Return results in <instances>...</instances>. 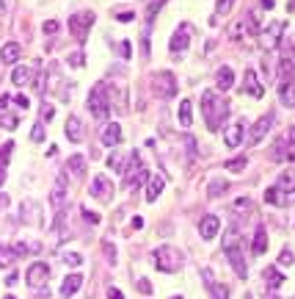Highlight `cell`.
I'll return each instance as SVG.
<instances>
[{
	"label": "cell",
	"mask_w": 295,
	"mask_h": 299,
	"mask_svg": "<svg viewBox=\"0 0 295 299\" xmlns=\"http://www.w3.org/2000/svg\"><path fill=\"white\" fill-rule=\"evenodd\" d=\"M284 191H281L279 186H271V188H265V202H271V205H284L287 202V197H281Z\"/></svg>",
	"instance_id": "obj_26"
},
{
	"label": "cell",
	"mask_w": 295,
	"mask_h": 299,
	"mask_svg": "<svg viewBox=\"0 0 295 299\" xmlns=\"http://www.w3.org/2000/svg\"><path fill=\"white\" fill-rule=\"evenodd\" d=\"M226 188H229V183L218 178V180H212L210 186H207V197H221V194L226 191Z\"/></svg>",
	"instance_id": "obj_31"
},
{
	"label": "cell",
	"mask_w": 295,
	"mask_h": 299,
	"mask_svg": "<svg viewBox=\"0 0 295 299\" xmlns=\"http://www.w3.org/2000/svg\"><path fill=\"white\" fill-rule=\"evenodd\" d=\"M141 47H143V56H149V25L143 31V39H141Z\"/></svg>",
	"instance_id": "obj_51"
},
{
	"label": "cell",
	"mask_w": 295,
	"mask_h": 299,
	"mask_svg": "<svg viewBox=\"0 0 295 299\" xmlns=\"http://www.w3.org/2000/svg\"><path fill=\"white\" fill-rule=\"evenodd\" d=\"M50 202H53V208H64V202H66V175H58V180H56V186H53V191H50Z\"/></svg>",
	"instance_id": "obj_14"
},
{
	"label": "cell",
	"mask_w": 295,
	"mask_h": 299,
	"mask_svg": "<svg viewBox=\"0 0 295 299\" xmlns=\"http://www.w3.org/2000/svg\"><path fill=\"white\" fill-rule=\"evenodd\" d=\"M66 61H69L72 67H83V53H72V56L66 58Z\"/></svg>",
	"instance_id": "obj_49"
},
{
	"label": "cell",
	"mask_w": 295,
	"mask_h": 299,
	"mask_svg": "<svg viewBox=\"0 0 295 299\" xmlns=\"http://www.w3.org/2000/svg\"><path fill=\"white\" fill-rule=\"evenodd\" d=\"M28 80H31V70H28V67H17V70L11 72V83H14V86H25Z\"/></svg>",
	"instance_id": "obj_29"
},
{
	"label": "cell",
	"mask_w": 295,
	"mask_h": 299,
	"mask_svg": "<svg viewBox=\"0 0 295 299\" xmlns=\"http://www.w3.org/2000/svg\"><path fill=\"white\" fill-rule=\"evenodd\" d=\"M14 249H9V247H0V269H3V266H9V263L11 261H14Z\"/></svg>",
	"instance_id": "obj_38"
},
{
	"label": "cell",
	"mask_w": 295,
	"mask_h": 299,
	"mask_svg": "<svg viewBox=\"0 0 295 299\" xmlns=\"http://www.w3.org/2000/svg\"><path fill=\"white\" fill-rule=\"evenodd\" d=\"M102 249H105V255H108V263H116V249L111 247V244L105 241V244H102Z\"/></svg>",
	"instance_id": "obj_46"
},
{
	"label": "cell",
	"mask_w": 295,
	"mask_h": 299,
	"mask_svg": "<svg viewBox=\"0 0 295 299\" xmlns=\"http://www.w3.org/2000/svg\"><path fill=\"white\" fill-rule=\"evenodd\" d=\"M232 6H235V0H215V19L229 14V9H232Z\"/></svg>",
	"instance_id": "obj_34"
},
{
	"label": "cell",
	"mask_w": 295,
	"mask_h": 299,
	"mask_svg": "<svg viewBox=\"0 0 295 299\" xmlns=\"http://www.w3.org/2000/svg\"><path fill=\"white\" fill-rule=\"evenodd\" d=\"M53 117H56V108H50V105H44V108H42V119H47V122H50Z\"/></svg>",
	"instance_id": "obj_53"
},
{
	"label": "cell",
	"mask_w": 295,
	"mask_h": 299,
	"mask_svg": "<svg viewBox=\"0 0 295 299\" xmlns=\"http://www.w3.org/2000/svg\"><path fill=\"white\" fill-rule=\"evenodd\" d=\"M265 252H267V233L259 227L257 236H254V255H265Z\"/></svg>",
	"instance_id": "obj_27"
},
{
	"label": "cell",
	"mask_w": 295,
	"mask_h": 299,
	"mask_svg": "<svg viewBox=\"0 0 295 299\" xmlns=\"http://www.w3.org/2000/svg\"><path fill=\"white\" fill-rule=\"evenodd\" d=\"M3 11H6V3H3V0H0V14H3Z\"/></svg>",
	"instance_id": "obj_60"
},
{
	"label": "cell",
	"mask_w": 295,
	"mask_h": 299,
	"mask_svg": "<svg viewBox=\"0 0 295 299\" xmlns=\"http://www.w3.org/2000/svg\"><path fill=\"white\" fill-rule=\"evenodd\" d=\"M271 125H273V114H265V117H259L257 122H254V127H251V133H249V144H259V141L265 139V133L271 131Z\"/></svg>",
	"instance_id": "obj_8"
},
{
	"label": "cell",
	"mask_w": 295,
	"mask_h": 299,
	"mask_svg": "<svg viewBox=\"0 0 295 299\" xmlns=\"http://www.w3.org/2000/svg\"><path fill=\"white\" fill-rule=\"evenodd\" d=\"M163 3H166V0H152V3H149V9H146V25H152V19H155L157 11L163 9Z\"/></svg>",
	"instance_id": "obj_35"
},
{
	"label": "cell",
	"mask_w": 295,
	"mask_h": 299,
	"mask_svg": "<svg viewBox=\"0 0 295 299\" xmlns=\"http://www.w3.org/2000/svg\"><path fill=\"white\" fill-rule=\"evenodd\" d=\"M215 86L221 92H229L232 86H235V72H232V67H221V70L215 72Z\"/></svg>",
	"instance_id": "obj_20"
},
{
	"label": "cell",
	"mask_w": 295,
	"mask_h": 299,
	"mask_svg": "<svg viewBox=\"0 0 295 299\" xmlns=\"http://www.w3.org/2000/svg\"><path fill=\"white\" fill-rule=\"evenodd\" d=\"M121 141V125L119 122H108L105 127H102V144L105 147H116Z\"/></svg>",
	"instance_id": "obj_17"
},
{
	"label": "cell",
	"mask_w": 295,
	"mask_h": 299,
	"mask_svg": "<svg viewBox=\"0 0 295 299\" xmlns=\"http://www.w3.org/2000/svg\"><path fill=\"white\" fill-rule=\"evenodd\" d=\"M64 133H66V139H69V141H75V144L86 139L83 122H80L78 117H69V119H66V127H64Z\"/></svg>",
	"instance_id": "obj_18"
},
{
	"label": "cell",
	"mask_w": 295,
	"mask_h": 299,
	"mask_svg": "<svg viewBox=\"0 0 295 299\" xmlns=\"http://www.w3.org/2000/svg\"><path fill=\"white\" fill-rule=\"evenodd\" d=\"M80 285H83V277H80V274H69L64 280V285H61V296H66V299L75 296L80 291Z\"/></svg>",
	"instance_id": "obj_22"
},
{
	"label": "cell",
	"mask_w": 295,
	"mask_h": 299,
	"mask_svg": "<svg viewBox=\"0 0 295 299\" xmlns=\"http://www.w3.org/2000/svg\"><path fill=\"white\" fill-rule=\"evenodd\" d=\"M188 45H190V25H180L177 33L171 36L168 47H171V53H185L188 50Z\"/></svg>",
	"instance_id": "obj_9"
},
{
	"label": "cell",
	"mask_w": 295,
	"mask_h": 299,
	"mask_svg": "<svg viewBox=\"0 0 295 299\" xmlns=\"http://www.w3.org/2000/svg\"><path fill=\"white\" fill-rule=\"evenodd\" d=\"M202 111H204V119H207L210 131H218L221 122L229 117V103H226V100H218L215 92H204L202 94Z\"/></svg>",
	"instance_id": "obj_1"
},
{
	"label": "cell",
	"mask_w": 295,
	"mask_h": 299,
	"mask_svg": "<svg viewBox=\"0 0 295 299\" xmlns=\"http://www.w3.org/2000/svg\"><path fill=\"white\" fill-rule=\"evenodd\" d=\"M290 11H295V0H290Z\"/></svg>",
	"instance_id": "obj_61"
},
{
	"label": "cell",
	"mask_w": 295,
	"mask_h": 299,
	"mask_svg": "<svg viewBox=\"0 0 295 299\" xmlns=\"http://www.w3.org/2000/svg\"><path fill=\"white\" fill-rule=\"evenodd\" d=\"M88 111L97 119H105L111 114V100H108V89L105 83H97L91 92H88Z\"/></svg>",
	"instance_id": "obj_3"
},
{
	"label": "cell",
	"mask_w": 295,
	"mask_h": 299,
	"mask_svg": "<svg viewBox=\"0 0 295 299\" xmlns=\"http://www.w3.org/2000/svg\"><path fill=\"white\" fill-rule=\"evenodd\" d=\"M146 178H149V175H146V169H141V172H138V175H135V180H133V186H141V183H143V180H146Z\"/></svg>",
	"instance_id": "obj_54"
},
{
	"label": "cell",
	"mask_w": 295,
	"mask_h": 299,
	"mask_svg": "<svg viewBox=\"0 0 295 299\" xmlns=\"http://www.w3.org/2000/svg\"><path fill=\"white\" fill-rule=\"evenodd\" d=\"M284 28H287L284 23H271V25H267V31L262 33V47H265V50L279 47V39H281V33H284Z\"/></svg>",
	"instance_id": "obj_10"
},
{
	"label": "cell",
	"mask_w": 295,
	"mask_h": 299,
	"mask_svg": "<svg viewBox=\"0 0 295 299\" xmlns=\"http://www.w3.org/2000/svg\"><path fill=\"white\" fill-rule=\"evenodd\" d=\"M163 188H166V180H163V175H155V178H149V186H146V202H155L157 197L163 194Z\"/></svg>",
	"instance_id": "obj_21"
},
{
	"label": "cell",
	"mask_w": 295,
	"mask_h": 299,
	"mask_svg": "<svg viewBox=\"0 0 295 299\" xmlns=\"http://www.w3.org/2000/svg\"><path fill=\"white\" fill-rule=\"evenodd\" d=\"M31 139H33V141H44V125H42V122H39V125H33Z\"/></svg>",
	"instance_id": "obj_40"
},
{
	"label": "cell",
	"mask_w": 295,
	"mask_h": 299,
	"mask_svg": "<svg viewBox=\"0 0 295 299\" xmlns=\"http://www.w3.org/2000/svg\"><path fill=\"white\" fill-rule=\"evenodd\" d=\"M138 291H141V294H146V296H149V294H152V283H149L146 277H141V280H138Z\"/></svg>",
	"instance_id": "obj_43"
},
{
	"label": "cell",
	"mask_w": 295,
	"mask_h": 299,
	"mask_svg": "<svg viewBox=\"0 0 295 299\" xmlns=\"http://www.w3.org/2000/svg\"><path fill=\"white\" fill-rule=\"evenodd\" d=\"M226 258H229V263H232V269H235V274L240 277V280H245V277H249V266H245L243 255H240L237 244L232 241V239L226 241Z\"/></svg>",
	"instance_id": "obj_7"
},
{
	"label": "cell",
	"mask_w": 295,
	"mask_h": 299,
	"mask_svg": "<svg viewBox=\"0 0 295 299\" xmlns=\"http://www.w3.org/2000/svg\"><path fill=\"white\" fill-rule=\"evenodd\" d=\"M19 53H22V47H19L17 42H9V45H3V50H0V58H3V64H17Z\"/></svg>",
	"instance_id": "obj_23"
},
{
	"label": "cell",
	"mask_w": 295,
	"mask_h": 299,
	"mask_svg": "<svg viewBox=\"0 0 295 299\" xmlns=\"http://www.w3.org/2000/svg\"><path fill=\"white\" fill-rule=\"evenodd\" d=\"M66 169H72L75 175H83L86 172V158L83 155H72V158L66 161Z\"/></svg>",
	"instance_id": "obj_30"
},
{
	"label": "cell",
	"mask_w": 295,
	"mask_h": 299,
	"mask_svg": "<svg viewBox=\"0 0 295 299\" xmlns=\"http://www.w3.org/2000/svg\"><path fill=\"white\" fill-rule=\"evenodd\" d=\"M3 183H6V169L0 166V186H3Z\"/></svg>",
	"instance_id": "obj_58"
},
{
	"label": "cell",
	"mask_w": 295,
	"mask_h": 299,
	"mask_svg": "<svg viewBox=\"0 0 295 299\" xmlns=\"http://www.w3.org/2000/svg\"><path fill=\"white\" fill-rule=\"evenodd\" d=\"M292 75H295V67H292ZM292 80H295V78H292Z\"/></svg>",
	"instance_id": "obj_63"
},
{
	"label": "cell",
	"mask_w": 295,
	"mask_h": 299,
	"mask_svg": "<svg viewBox=\"0 0 295 299\" xmlns=\"http://www.w3.org/2000/svg\"><path fill=\"white\" fill-rule=\"evenodd\" d=\"M17 117H11L9 111H0V127H6V131H17Z\"/></svg>",
	"instance_id": "obj_33"
},
{
	"label": "cell",
	"mask_w": 295,
	"mask_h": 299,
	"mask_svg": "<svg viewBox=\"0 0 295 299\" xmlns=\"http://www.w3.org/2000/svg\"><path fill=\"white\" fill-rule=\"evenodd\" d=\"M290 158V153H287L284 150V141H276V144H273V150H271V161H287ZM292 161V158H290Z\"/></svg>",
	"instance_id": "obj_32"
},
{
	"label": "cell",
	"mask_w": 295,
	"mask_h": 299,
	"mask_svg": "<svg viewBox=\"0 0 295 299\" xmlns=\"http://www.w3.org/2000/svg\"><path fill=\"white\" fill-rule=\"evenodd\" d=\"M279 188H281V191H284V194H295V172H284V175H281V178H279Z\"/></svg>",
	"instance_id": "obj_28"
},
{
	"label": "cell",
	"mask_w": 295,
	"mask_h": 299,
	"mask_svg": "<svg viewBox=\"0 0 295 299\" xmlns=\"http://www.w3.org/2000/svg\"><path fill=\"white\" fill-rule=\"evenodd\" d=\"M83 216H86V222H91V224H100V213H94V210L83 208Z\"/></svg>",
	"instance_id": "obj_47"
},
{
	"label": "cell",
	"mask_w": 295,
	"mask_h": 299,
	"mask_svg": "<svg viewBox=\"0 0 295 299\" xmlns=\"http://www.w3.org/2000/svg\"><path fill=\"white\" fill-rule=\"evenodd\" d=\"M47 277H50V266H47V263H42V261L31 263L28 271H25V283H28L31 288H39V285H44Z\"/></svg>",
	"instance_id": "obj_6"
},
{
	"label": "cell",
	"mask_w": 295,
	"mask_h": 299,
	"mask_svg": "<svg viewBox=\"0 0 295 299\" xmlns=\"http://www.w3.org/2000/svg\"><path fill=\"white\" fill-rule=\"evenodd\" d=\"M279 100L287 108H295V80L292 78H281V83H279Z\"/></svg>",
	"instance_id": "obj_15"
},
{
	"label": "cell",
	"mask_w": 295,
	"mask_h": 299,
	"mask_svg": "<svg viewBox=\"0 0 295 299\" xmlns=\"http://www.w3.org/2000/svg\"><path fill=\"white\" fill-rule=\"evenodd\" d=\"M11 150H14V144H3V150H0V164H6V161H9V155H11Z\"/></svg>",
	"instance_id": "obj_45"
},
{
	"label": "cell",
	"mask_w": 295,
	"mask_h": 299,
	"mask_svg": "<svg viewBox=\"0 0 295 299\" xmlns=\"http://www.w3.org/2000/svg\"><path fill=\"white\" fill-rule=\"evenodd\" d=\"M14 103H17L19 108H25V111H28V105H31V103H28V97H25V94H17V97H14Z\"/></svg>",
	"instance_id": "obj_52"
},
{
	"label": "cell",
	"mask_w": 295,
	"mask_h": 299,
	"mask_svg": "<svg viewBox=\"0 0 295 299\" xmlns=\"http://www.w3.org/2000/svg\"><path fill=\"white\" fill-rule=\"evenodd\" d=\"M218 230H221V219H218V216H212V213H207V216L202 219V224H199V233H202L204 241L215 239Z\"/></svg>",
	"instance_id": "obj_12"
},
{
	"label": "cell",
	"mask_w": 295,
	"mask_h": 299,
	"mask_svg": "<svg viewBox=\"0 0 295 299\" xmlns=\"http://www.w3.org/2000/svg\"><path fill=\"white\" fill-rule=\"evenodd\" d=\"M243 92H249L251 97H262L265 94V89L257 80V75H254V70H245V75H243Z\"/></svg>",
	"instance_id": "obj_19"
},
{
	"label": "cell",
	"mask_w": 295,
	"mask_h": 299,
	"mask_svg": "<svg viewBox=\"0 0 295 299\" xmlns=\"http://www.w3.org/2000/svg\"><path fill=\"white\" fill-rule=\"evenodd\" d=\"M171 299H182V296H171Z\"/></svg>",
	"instance_id": "obj_62"
},
{
	"label": "cell",
	"mask_w": 295,
	"mask_h": 299,
	"mask_svg": "<svg viewBox=\"0 0 295 299\" xmlns=\"http://www.w3.org/2000/svg\"><path fill=\"white\" fill-rule=\"evenodd\" d=\"M262 277H265V283H267V288H279L281 283H284V277H281V271L276 266H267L262 271Z\"/></svg>",
	"instance_id": "obj_25"
},
{
	"label": "cell",
	"mask_w": 295,
	"mask_h": 299,
	"mask_svg": "<svg viewBox=\"0 0 295 299\" xmlns=\"http://www.w3.org/2000/svg\"><path fill=\"white\" fill-rule=\"evenodd\" d=\"M279 263H281V266H292V263H295V255L290 252V249H281V255H279Z\"/></svg>",
	"instance_id": "obj_39"
},
{
	"label": "cell",
	"mask_w": 295,
	"mask_h": 299,
	"mask_svg": "<svg viewBox=\"0 0 295 299\" xmlns=\"http://www.w3.org/2000/svg\"><path fill=\"white\" fill-rule=\"evenodd\" d=\"M262 6L265 9H273V0H262Z\"/></svg>",
	"instance_id": "obj_59"
},
{
	"label": "cell",
	"mask_w": 295,
	"mask_h": 299,
	"mask_svg": "<svg viewBox=\"0 0 295 299\" xmlns=\"http://www.w3.org/2000/svg\"><path fill=\"white\" fill-rule=\"evenodd\" d=\"M116 19H119V23H133L135 14H133V11H119V14H116Z\"/></svg>",
	"instance_id": "obj_48"
},
{
	"label": "cell",
	"mask_w": 295,
	"mask_h": 299,
	"mask_svg": "<svg viewBox=\"0 0 295 299\" xmlns=\"http://www.w3.org/2000/svg\"><path fill=\"white\" fill-rule=\"evenodd\" d=\"M155 266L160 271H180L182 266V252L177 247H168V244H163V247L155 249Z\"/></svg>",
	"instance_id": "obj_2"
},
{
	"label": "cell",
	"mask_w": 295,
	"mask_h": 299,
	"mask_svg": "<svg viewBox=\"0 0 295 299\" xmlns=\"http://www.w3.org/2000/svg\"><path fill=\"white\" fill-rule=\"evenodd\" d=\"M108 166H111L113 172H125V166H121V158H119V155H111V158H108Z\"/></svg>",
	"instance_id": "obj_42"
},
{
	"label": "cell",
	"mask_w": 295,
	"mask_h": 299,
	"mask_svg": "<svg viewBox=\"0 0 295 299\" xmlns=\"http://www.w3.org/2000/svg\"><path fill=\"white\" fill-rule=\"evenodd\" d=\"M91 194L97 197V200H111V194H113V186H111V180L105 178V175H97L91 183Z\"/></svg>",
	"instance_id": "obj_16"
},
{
	"label": "cell",
	"mask_w": 295,
	"mask_h": 299,
	"mask_svg": "<svg viewBox=\"0 0 295 299\" xmlns=\"http://www.w3.org/2000/svg\"><path fill=\"white\" fill-rule=\"evenodd\" d=\"M152 89H155L157 97H174L177 94V78L171 72H157Z\"/></svg>",
	"instance_id": "obj_5"
},
{
	"label": "cell",
	"mask_w": 295,
	"mask_h": 299,
	"mask_svg": "<svg viewBox=\"0 0 295 299\" xmlns=\"http://www.w3.org/2000/svg\"><path fill=\"white\" fill-rule=\"evenodd\" d=\"M224 169H226V172H243V169H245V158H232V161H226Z\"/></svg>",
	"instance_id": "obj_37"
},
{
	"label": "cell",
	"mask_w": 295,
	"mask_h": 299,
	"mask_svg": "<svg viewBox=\"0 0 295 299\" xmlns=\"http://www.w3.org/2000/svg\"><path fill=\"white\" fill-rule=\"evenodd\" d=\"M6 108H9V94H3V97H0V111H6Z\"/></svg>",
	"instance_id": "obj_56"
},
{
	"label": "cell",
	"mask_w": 295,
	"mask_h": 299,
	"mask_svg": "<svg viewBox=\"0 0 295 299\" xmlns=\"http://www.w3.org/2000/svg\"><path fill=\"white\" fill-rule=\"evenodd\" d=\"M108 299H125V294L119 288H108Z\"/></svg>",
	"instance_id": "obj_55"
},
{
	"label": "cell",
	"mask_w": 295,
	"mask_h": 299,
	"mask_svg": "<svg viewBox=\"0 0 295 299\" xmlns=\"http://www.w3.org/2000/svg\"><path fill=\"white\" fill-rule=\"evenodd\" d=\"M133 227H135V230L143 227V219H141V216H133Z\"/></svg>",
	"instance_id": "obj_57"
},
{
	"label": "cell",
	"mask_w": 295,
	"mask_h": 299,
	"mask_svg": "<svg viewBox=\"0 0 295 299\" xmlns=\"http://www.w3.org/2000/svg\"><path fill=\"white\" fill-rule=\"evenodd\" d=\"M6 299H14V296H6Z\"/></svg>",
	"instance_id": "obj_64"
},
{
	"label": "cell",
	"mask_w": 295,
	"mask_h": 299,
	"mask_svg": "<svg viewBox=\"0 0 295 299\" xmlns=\"http://www.w3.org/2000/svg\"><path fill=\"white\" fill-rule=\"evenodd\" d=\"M190 100H182L180 108H177V119H180V125L182 127H190V122H193V111H190Z\"/></svg>",
	"instance_id": "obj_24"
},
{
	"label": "cell",
	"mask_w": 295,
	"mask_h": 299,
	"mask_svg": "<svg viewBox=\"0 0 295 299\" xmlns=\"http://www.w3.org/2000/svg\"><path fill=\"white\" fill-rule=\"evenodd\" d=\"M243 131H245V119H240L235 122V125H229L226 127V136H224V141H226V147H240V141H243Z\"/></svg>",
	"instance_id": "obj_13"
},
{
	"label": "cell",
	"mask_w": 295,
	"mask_h": 299,
	"mask_svg": "<svg viewBox=\"0 0 295 299\" xmlns=\"http://www.w3.org/2000/svg\"><path fill=\"white\" fill-rule=\"evenodd\" d=\"M31 249H36V247H28V244H22V241H17V244H14V255H17V258L28 255Z\"/></svg>",
	"instance_id": "obj_41"
},
{
	"label": "cell",
	"mask_w": 295,
	"mask_h": 299,
	"mask_svg": "<svg viewBox=\"0 0 295 299\" xmlns=\"http://www.w3.org/2000/svg\"><path fill=\"white\" fill-rule=\"evenodd\" d=\"M202 277H204V285H207V291L212 294V299H229V288L221 285V283H215V277H212L210 269H204Z\"/></svg>",
	"instance_id": "obj_11"
},
{
	"label": "cell",
	"mask_w": 295,
	"mask_h": 299,
	"mask_svg": "<svg viewBox=\"0 0 295 299\" xmlns=\"http://www.w3.org/2000/svg\"><path fill=\"white\" fill-rule=\"evenodd\" d=\"M61 261H64V263H66V266H72V269H78V266H80V263H83V258H80L78 252H64V255H61Z\"/></svg>",
	"instance_id": "obj_36"
},
{
	"label": "cell",
	"mask_w": 295,
	"mask_h": 299,
	"mask_svg": "<svg viewBox=\"0 0 295 299\" xmlns=\"http://www.w3.org/2000/svg\"><path fill=\"white\" fill-rule=\"evenodd\" d=\"M185 144H188L190 158H196V139H193V136H188V139H185Z\"/></svg>",
	"instance_id": "obj_50"
},
{
	"label": "cell",
	"mask_w": 295,
	"mask_h": 299,
	"mask_svg": "<svg viewBox=\"0 0 295 299\" xmlns=\"http://www.w3.org/2000/svg\"><path fill=\"white\" fill-rule=\"evenodd\" d=\"M42 31H44V33H50V36H53V33H58V23H56V19H47V23L42 25Z\"/></svg>",
	"instance_id": "obj_44"
},
{
	"label": "cell",
	"mask_w": 295,
	"mask_h": 299,
	"mask_svg": "<svg viewBox=\"0 0 295 299\" xmlns=\"http://www.w3.org/2000/svg\"><path fill=\"white\" fill-rule=\"evenodd\" d=\"M91 25H94V14H91V11H80V14L69 17V31L80 39V42H86V33H88Z\"/></svg>",
	"instance_id": "obj_4"
}]
</instances>
